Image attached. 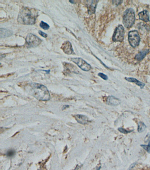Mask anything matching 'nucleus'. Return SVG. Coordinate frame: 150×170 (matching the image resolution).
Here are the masks:
<instances>
[{
	"label": "nucleus",
	"mask_w": 150,
	"mask_h": 170,
	"mask_svg": "<svg viewBox=\"0 0 150 170\" xmlns=\"http://www.w3.org/2000/svg\"><path fill=\"white\" fill-rule=\"evenodd\" d=\"M121 101L114 96H109L107 99V104L112 106H116L120 104Z\"/></svg>",
	"instance_id": "obj_10"
},
{
	"label": "nucleus",
	"mask_w": 150,
	"mask_h": 170,
	"mask_svg": "<svg viewBox=\"0 0 150 170\" xmlns=\"http://www.w3.org/2000/svg\"><path fill=\"white\" fill-rule=\"evenodd\" d=\"M40 26H41V28L44 30H48L49 28V26L48 25L47 23L43 21H42L41 22Z\"/></svg>",
	"instance_id": "obj_17"
},
{
	"label": "nucleus",
	"mask_w": 150,
	"mask_h": 170,
	"mask_svg": "<svg viewBox=\"0 0 150 170\" xmlns=\"http://www.w3.org/2000/svg\"><path fill=\"white\" fill-rule=\"evenodd\" d=\"M76 120L79 124H86L88 122V119L87 117L82 115H76L74 116Z\"/></svg>",
	"instance_id": "obj_11"
},
{
	"label": "nucleus",
	"mask_w": 150,
	"mask_h": 170,
	"mask_svg": "<svg viewBox=\"0 0 150 170\" xmlns=\"http://www.w3.org/2000/svg\"><path fill=\"white\" fill-rule=\"evenodd\" d=\"M0 35L1 37H8L12 35L13 34L12 31L8 30L5 29H2L1 28L0 30Z\"/></svg>",
	"instance_id": "obj_14"
},
{
	"label": "nucleus",
	"mask_w": 150,
	"mask_h": 170,
	"mask_svg": "<svg viewBox=\"0 0 150 170\" xmlns=\"http://www.w3.org/2000/svg\"><path fill=\"white\" fill-rule=\"evenodd\" d=\"M118 130H119V131L121 132L122 133L125 134L129 132L127 130H125L124 129L122 128H118Z\"/></svg>",
	"instance_id": "obj_22"
},
{
	"label": "nucleus",
	"mask_w": 150,
	"mask_h": 170,
	"mask_svg": "<svg viewBox=\"0 0 150 170\" xmlns=\"http://www.w3.org/2000/svg\"><path fill=\"white\" fill-rule=\"evenodd\" d=\"M125 30L122 25H120L115 29L112 37V40L115 42H122L124 39Z\"/></svg>",
	"instance_id": "obj_6"
},
{
	"label": "nucleus",
	"mask_w": 150,
	"mask_h": 170,
	"mask_svg": "<svg viewBox=\"0 0 150 170\" xmlns=\"http://www.w3.org/2000/svg\"><path fill=\"white\" fill-rule=\"evenodd\" d=\"M61 49L66 54L71 55L74 53L71 43L69 41H66L63 44Z\"/></svg>",
	"instance_id": "obj_8"
},
{
	"label": "nucleus",
	"mask_w": 150,
	"mask_h": 170,
	"mask_svg": "<svg viewBox=\"0 0 150 170\" xmlns=\"http://www.w3.org/2000/svg\"><path fill=\"white\" fill-rule=\"evenodd\" d=\"M88 8L89 13L93 14L95 12L96 7L98 1H88Z\"/></svg>",
	"instance_id": "obj_9"
},
{
	"label": "nucleus",
	"mask_w": 150,
	"mask_h": 170,
	"mask_svg": "<svg viewBox=\"0 0 150 170\" xmlns=\"http://www.w3.org/2000/svg\"><path fill=\"white\" fill-rule=\"evenodd\" d=\"M38 15L37 10L33 8L25 7L20 10L18 17V21L25 25H33Z\"/></svg>",
	"instance_id": "obj_2"
},
{
	"label": "nucleus",
	"mask_w": 150,
	"mask_h": 170,
	"mask_svg": "<svg viewBox=\"0 0 150 170\" xmlns=\"http://www.w3.org/2000/svg\"><path fill=\"white\" fill-rule=\"evenodd\" d=\"M139 18L141 20L145 22H148L150 21L149 20V15L148 11L147 10L144 11L139 13L138 14Z\"/></svg>",
	"instance_id": "obj_12"
},
{
	"label": "nucleus",
	"mask_w": 150,
	"mask_h": 170,
	"mask_svg": "<svg viewBox=\"0 0 150 170\" xmlns=\"http://www.w3.org/2000/svg\"><path fill=\"white\" fill-rule=\"evenodd\" d=\"M25 89L29 93L39 101H48L50 99L49 92L44 85L30 83L26 85Z\"/></svg>",
	"instance_id": "obj_1"
},
{
	"label": "nucleus",
	"mask_w": 150,
	"mask_h": 170,
	"mask_svg": "<svg viewBox=\"0 0 150 170\" xmlns=\"http://www.w3.org/2000/svg\"><path fill=\"white\" fill-rule=\"evenodd\" d=\"M16 153V152L13 150H10L7 152L6 153V155L7 156L9 157H12L14 156Z\"/></svg>",
	"instance_id": "obj_18"
},
{
	"label": "nucleus",
	"mask_w": 150,
	"mask_h": 170,
	"mask_svg": "<svg viewBox=\"0 0 150 170\" xmlns=\"http://www.w3.org/2000/svg\"><path fill=\"white\" fill-rule=\"evenodd\" d=\"M26 43L29 47L37 46L42 42V40L37 36L32 34H28L26 39Z\"/></svg>",
	"instance_id": "obj_5"
},
{
	"label": "nucleus",
	"mask_w": 150,
	"mask_h": 170,
	"mask_svg": "<svg viewBox=\"0 0 150 170\" xmlns=\"http://www.w3.org/2000/svg\"><path fill=\"white\" fill-rule=\"evenodd\" d=\"M128 40L129 44L133 48H136L139 45L140 42L139 33L137 31H133L128 33Z\"/></svg>",
	"instance_id": "obj_4"
},
{
	"label": "nucleus",
	"mask_w": 150,
	"mask_h": 170,
	"mask_svg": "<svg viewBox=\"0 0 150 170\" xmlns=\"http://www.w3.org/2000/svg\"><path fill=\"white\" fill-rule=\"evenodd\" d=\"M71 60L84 71H88L91 69V66L90 64L81 58H72Z\"/></svg>",
	"instance_id": "obj_7"
},
{
	"label": "nucleus",
	"mask_w": 150,
	"mask_h": 170,
	"mask_svg": "<svg viewBox=\"0 0 150 170\" xmlns=\"http://www.w3.org/2000/svg\"><path fill=\"white\" fill-rule=\"evenodd\" d=\"M69 107V105H64V106L63 107V108H62V109H63V110H64V109H65L66 108H68Z\"/></svg>",
	"instance_id": "obj_23"
},
{
	"label": "nucleus",
	"mask_w": 150,
	"mask_h": 170,
	"mask_svg": "<svg viewBox=\"0 0 150 170\" xmlns=\"http://www.w3.org/2000/svg\"><path fill=\"white\" fill-rule=\"evenodd\" d=\"M38 32L39 34H40L43 37H47V36H48V35L46 34H45V33L43 32H42L41 31H39Z\"/></svg>",
	"instance_id": "obj_21"
},
{
	"label": "nucleus",
	"mask_w": 150,
	"mask_h": 170,
	"mask_svg": "<svg viewBox=\"0 0 150 170\" xmlns=\"http://www.w3.org/2000/svg\"><path fill=\"white\" fill-rule=\"evenodd\" d=\"M146 128V126L142 122H140L138 124V131L139 133H142L144 132Z\"/></svg>",
	"instance_id": "obj_16"
},
{
	"label": "nucleus",
	"mask_w": 150,
	"mask_h": 170,
	"mask_svg": "<svg viewBox=\"0 0 150 170\" xmlns=\"http://www.w3.org/2000/svg\"><path fill=\"white\" fill-rule=\"evenodd\" d=\"M98 75L99 77H101V78H102L104 80H107L108 79V77L106 75H105V74L102 73H99V74H98Z\"/></svg>",
	"instance_id": "obj_19"
},
{
	"label": "nucleus",
	"mask_w": 150,
	"mask_h": 170,
	"mask_svg": "<svg viewBox=\"0 0 150 170\" xmlns=\"http://www.w3.org/2000/svg\"><path fill=\"white\" fill-rule=\"evenodd\" d=\"M135 14L134 11L132 8L127 9L124 13L123 18V23L127 28L131 27L134 23Z\"/></svg>",
	"instance_id": "obj_3"
},
{
	"label": "nucleus",
	"mask_w": 150,
	"mask_h": 170,
	"mask_svg": "<svg viewBox=\"0 0 150 170\" xmlns=\"http://www.w3.org/2000/svg\"><path fill=\"white\" fill-rule=\"evenodd\" d=\"M125 79L129 82H134L136 84V85L139 86V87H141V89L144 88V87L145 86V84L143 83L142 82H140L137 79L133 78H125Z\"/></svg>",
	"instance_id": "obj_13"
},
{
	"label": "nucleus",
	"mask_w": 150,
	"mask_h": 170,
	"mask_svg": "<svg viewBox=\"0 0 150 170\" xmlns=\"http://www.w3.org/2000/svg\"><path fill=\"white\" fill-rule=\"evenodd\" d=\"M149 52V50H144V51H142L140 52L138 54H137L135 58L136 59L138 60H142L143 59H144V57Z\"/></svg>",
	"instance_id": "obj_15"
},
{
	"label": "nucleus",
	"mask_w": 150,
	"mask_h": 170,
	"mask_svg": "<svg viewBox=\"0 0 150 170\" xmlns=\"http://www.w3.org/2000/svg\"><path fill=\"white\" fill-rule=\"evenodd\" d=\"M142 146L144 147V148H145L146 150H147V151L149 153H150V141L148 145H143Z\"/></svg>",
	"instance_id": "obj_20"
}]
</instances>
